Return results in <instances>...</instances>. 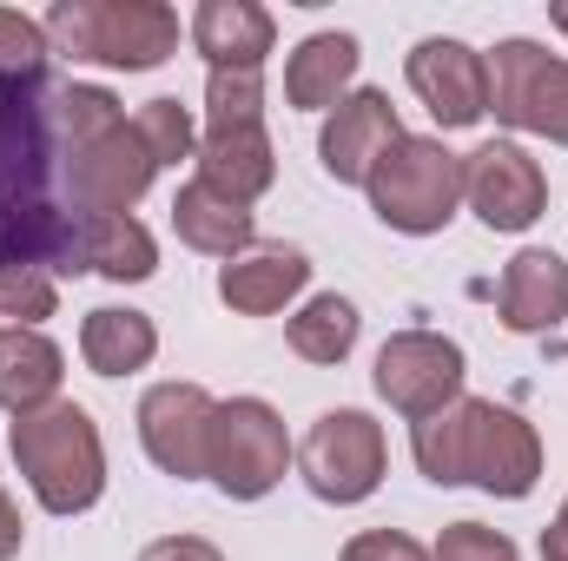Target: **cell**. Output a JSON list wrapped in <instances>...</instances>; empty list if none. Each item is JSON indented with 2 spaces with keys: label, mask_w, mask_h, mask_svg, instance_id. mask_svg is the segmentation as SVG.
Instances as JSON below:
<instances>
[{
  "label": "cell",
  "mask_w": 568,
  "mask_h": 561,
  "mask_svg": "<svg viewBox=\"0 0 568 561\" xmlns=\"http://www.w3.org/2000/svg\"><path fill=\"white\" fill-rule=\"evenodd\" d=\"M113 126H126V113L106 86H0V265L80 272V238L93 218L73 205V159Z\"/></svg>",
  "instance_id": "6da1fadb"
},
{
  "label": "cell",
  "mask_w": 568,
  "mask_h": 561,
  "mask_svg": "<svg viewBox=\"0 0 568 561\" xmlns=\"http://www.w3.org/2000/svg\"><path fill=\"white\" fill-rule=\"evenodd\" d=\"M7 449H13V462H20V476H27V489H33V502L47 516H80L106 489L100 429H93V417L80 404H67V397L47 404V410H33V417H13Z\"/></svg>",
  "instance_id": "7a4b0ae2"
},
{
  "label": "cell",
  "mask_w": 568,
  "mask_h": 561,
  "mask_svg": "<svg viewBox=\"0 0 568 561\" xmlns=\"http://www.w3.org/2000/svg\"><path fill=\"white\" fill-rule=\"evenodd\" d=\"M40 27L47 47L126 73H152L179 53V13L159 0H53Z\"/></svg>",
  "instance_id": "3957f363"
},
{
  "label": "cell",
  "mask_w": 568,
  "mask_h": 561,
  "mask_svg": "<svg viewBox=\"0 0 568 561\" xmlns=\"http://www.w3.org/2000/svg\"><path fill=\"white\" fill-rule=\"evenodd\" d=\"M364 192H371V212H377L390 232L429 238V232H443V225L456 218V205H463V159L443 140H429V133H404V140L371 165Z\"/></svg>",
  "instance_id": "277c9868"
},
{
  "label": "cell",
  "mask_w": 568,
  "mask_h": 561,
  "mask_svg": "<svg viewBox=\"0 0 568 561\" xmlns=\"http://www.w3.org/2000/svg\"><path fill=\"white\" fill-rule=\"evenodd\" d=\"M291 469V436L284 417L265 397H232L212 417V449H205V482H219V496L232 502H258L272 496Z\"/></svg>",
  "instance_id": "5b68a950"
},
{
  "label": "cell",
  "mask_w": 568,
  "mask_h": 561,
  "mask_svg": "<svg viewBox=\"0 0 568 561\" xmlns=\"http://www.w3.org/2000/svg\"><path fill=\"white\" fill-rule=\"evenodd\" d=\"M384 469H390V442L371 410H324L297 442V476L311 482L317 502H337V509L377 496Z\"/></svg>",
  "instance_id": "8992f818"
},
{
  "label": "cell",
  "mask_w": 568,
  "mask_h": 561,
  "mask_svg": "<svg viewBox=\"0 0 568 561\" xmlns=\"http://www.w3.org/2000/svg\"><path fill=\"white\" fill-rule=\"evenodd\" d=\"M483 67H489V113L503 126L568 145V60H549V47L516 33V40H496Z\"/></svg>",
  "instance_id": "52a82bcc"
},
{
  "label": "cell",
  "mask_w": 568,
  "mask_h": 561,
  "mask_svg": "<svg viewBox=\"0 0 568 561\" xmlns=\"http://www.w3.org/2000/svg\"><path fill=\"white\" fill-rule=\"evenodd\" d=\"M463 377H469L463 370V344L443 337V330H397L377 350V397L410 422L449 410L463 397Z\"/></svg>",
  "instance_id": "ba28073f"
},
{
  "label": "cell",
  "mask_w": 568,
  "mask_h": 561,
  "mask_svg": "<svg viewBox=\"0 0 568 561\" xmlns=\"http://www.w3.org/2000/svg\"><path fill=\"white\" fill-rule=\"evenodd\" d=\"M463 198L489 232H529L549 205V178L516 140H489L463 159Z\"/></svg>",
  "instance_id": "9c48e42d"
},
{
  "label": "cell",
  "mask_w": 568,
  "mask_h": 561,
  "mask_svg": "<svg viewBox=\"0 0 568 561\" xmlns=\"http://www.w3.org/2000/svg\"><path fill=\"white\" fill-rule=\"evenodd\" d=\"M404 73H410V93L429 106V120L443 133H463V126H476L489 113V67H483V53L469 40L429 33V40L410 47Z\"/></svg>",
  "instance_id": "30bf717a"
},
{
  "label": "cell",
  "mask_w": 568,
  "mask_h": 561,
  "mask_svg": "<svg viewBox=\"0 0 568 561\" xmlns=\"http://www.w3.org/2000/svg\"><path fill=\"white\" fill-rule=\"evenodd\" d=\"M212 417L219 404L199 384H152L140 397V442L145 456L179 476V482H205V449H212Z\"/></svg>",
  "instance_id": "8fae6325"
},
{
  "label": "cell",
  "mask_w": 568,
  "mask_h": 561,
  "mask_svg": "<svg viewBox=\"0 0 568 561\" xmlns=\"http://www.w3.org/2000/svg\"><path fill=\"white\" fill-rule=\"evenodd\" d=\"M152 178H159V159L145 152V140L126 120L73 159V205H80V218H133Z\"/></svg>",
  "instance_id": "7c38bea8"
},
{
  "label": "cell",
  "mask_w": 568,
  "mask_h": 561,
  "mask_svg": "<svg viewBox=\"0 0 568 561\" xmlns=\"http://www.w3.org/2000/svg\"><path fill=\"white\" fill-rule=\"evenodd\" d=\"M463 482L503 496V502H523L536 482H542V436L536 422H523L503 404H476V429H469V462H463Z\"/></svg>",
  "instance_id": "4fadbf2b"
},
{
  "label": "cell",
  "mask_w": 568,
  "mask_h": 561,
  "mask_svg": "<svg viewBox=\"0 0 568 561\" xmlns=\"http://www.w3.org/2000/svg\"><path fill=\"white\" fill-rule=\"evenodd\" d=\"M397 140H404V120H397L390 93L357 86V93H344V100L331 106V120H324V133H317V159H324V172H331L337 185H364L371 165H377Z\"/></svg>",
  "instance_id": "5bb4252c"
},
{
  "label": "cell",
  "mask_w": 568,
  "mask_h": 561,
  "mask_svg": "<svg viewBox=\"0 0 568 561\" xmlns=\"http://www.w3.org/2000/svg\"><path fill=\"white\" fill-rule=\"evenodd\" d=\"M192 47L212 60V73H258L278 47V20L258 0H205L192 13Z\"/></svg>",
  "instance_id": "9a60e30c"
},
{
  "label": "cell",
  "mask_w": 568,
  "mask_h": 561,
  "mask_svg": "<svg viewBox=\"0 0 568 561\" xmlns=\"http://www.w3.org/2000/svg\"><path fill=\"white\" fill-rule=\"evenodd\" d=\"M496 310H503V324H509L516 337L556 330L568 317V265L556 252H542V245L516 252L509 272H503V284H496Z\"/></svg>",
  "instance_id": "2e32d148"
},
{
  "label": "cell",
  "mask_w": 568,
  "mask_h": 561,
  "mask_svg": "<svg viewBox=\"0 0 568 561\" xmlns=\"http://www.w3.org/2000/svg\"><path fill=\"white\" fill-rule=\"evenodd\" d=\"M199 178L219 185V192L239 198V205L265 198L272 178H278L272 133H265V126H205V133H199Z\"/></svg>",
  "instance_id": "e0dca14e"
},
{
  "label": "cell",
  "mask_w": 568,
  "mask_h": 561,
  "mask_svg": "<svg viewBox=\"0 0 568 561\" xmlns=\"http://www.w3.org/2000/svg\"><path fill=\"white\" fill-rule=\"evenodd\" d=\"M172 232H179V245H192V252L232 265V258L252 252L258 218H252V205H239V198H225L219 185L192 178V185H179V198H172Z\"/></svg>",
  "instance_id": "ac0fdd59"
},
{
  "label": "cell",
  "mask_w": 568,
  "mask_h": 561,
  "mask_svg": "<svg viewBox=\"0 0 568 561\" xmlns=\"http://www.w3.org/2000/svg\"><path fill=\"white\" fill-rule=\"evenodd\" d=\"M311 284V258L297 245H252L245 258H232L219 272V297L239 310V317H272L284 310L297 290Z\"/></svg>",
  "instance_id": "d6986e66"
},
{
  "label": "cell",
  "mask_w": 568,
  "mask_h": 561,
  "mask_svg": "<svg viewBox=\"0 0 568 561\" xmlns=\"http://www.w3.org/2000/svg\"><path fill=\"white\" fill-rule=\"evenodd\" d=\"M357 80V33H311L284 60V100L297 113H331Z\"/></svg>",
  "instance_id": "ffe728a7"
},
{
  "label": "cell",
  "mask_w": 568,
  "mask_h": 561,
  "mask_svg": "<svg viewBox=\"0 0 568 561\" xmlns=\"http://www.w3.org/2000/svg\"><path fill=\"white\" fill-rule=\"evenodd\" d=\"M60 377H67V357L53 337H40V330L0 337V410L7 417H33V410L60 404Z\"/></svg>",
  "instance_id": "44dd1931"
},
{
  "label": "cell",
  "mask_w": 568,
  "mask_h": 561,
  "mask_svg": "<svg viewBox=\"0 0 568 561\" xmlns=\"http://www.w3.org/2000/svg\"><path fill=\"white\" fill-rule=\"evenodd\" d=\"M80 357H87L93 377H133V370H145V364L159 357V330H152L145 310L100 304V310H87V324H80Z\"/></svg>",
  "instance_id": "7402d4cb"
},
{
  "label": "cell",
  "mask_w": 568,
  "mask_h": 561,
  "mask_svg": "<svg viewBox=\"0 0 568 561\" xmlns=\"http://www.w3.org/2000/svg\"><path fill=\"white\" fill-rule=\"evenodd\" d=\"M80 272H100L113 284H140L159 272V245L140 218H93L80 238Z\"/></svg>",
  "instance_id": "603a6c76"
},
{
  "label": "cell",
  "mask_w": 568,
  "mask_h": 561,
  "mask_svg": "<svg viewBox=\"0 0 568 561\" xmlns=\"http://www.w3.org/2000/svg\"><path fill=\"white\" fill-rule=\"evenodd\" d=\"M476 404L483 397H456L449 410H436L410 429V449H417V469H424L436 489H456L463 482V462H469V429H476Z\"/></svg>",
  "instance_id": "cb8c5ba5"
},
{
  "label": "cell",
  "mask_w": 568,
  "mask_h": 561,
  "mask_svg": "<svg viewBox=\"0 0 568 561\" xmlns=\"http://www.w3.org/2000/svg\"><path fill=\"white\" fill-rule=\"evenodd\" d=\"M357 330H364V317H357V304L351 297H337V290H324V297H311L297 317H291V350L304 357V364H344L351 357V344H357Z\"/></svg>",
  "instance_id": "d4e9b609"
},
{
  "label": "cell",
  "mask_w": 568,
  "mask_h": 561,
  "mask_svg": "<svg viewBox=\"0 0 568 561\" xmlns=\"http://www.w3.org/2000/svg\"><path fill=\"white\" fill-rule=\"evenodd\" d=\"M47 60H53V47H47V27H40L33 13H13V7H0V86L47 80Z\"/></svg>",
  "instance_id": "484cf974"
},
{
  "label": "cell",
  "mask_w": 568,
  "mask_h": 561,
  "mask_svg": "<svg viewBox=\"0 0 568 561\" xmlns=\"http://www.w3.org/2000/svg\"><path fill=\"white\" fill-rule=\"evenodd\" d=\"M60 310V290L47 272H13V265H0V337H13V330H40V317H53Z\"/></svg>",
  "instance_id": "4316f807"
},
{
  "label": "cell",
  "mask_w": 568,
  "mask_h": 561,
  "mask_svg": "<svg viewBox=\"0 0 568 561\" xmlns=\"http://www.w3.org/2000/svg\"><path fill=\"white\" fill-rule=\"evenodd\" d=\"M133 133L145 140V152L159 165H179V159L199 152V126H192V113L179 100H145L140 113H133Z\"/></svg>",
  "instance_id": "83f0119b"
},
{
  "label": "cell",
  "mask_w": 568,
  "mask_h": 561,
  "mask_svg": "<svg viewBox=\"0 0 568 561\" xmlns=\"http://www.w3.org/2000/svg\"><path fill=\"white\" fill-rule=\"evenodd\" d=\"M205 126H265V80L258 73H212L205 80Z\"/></svg>",
  "instance_id": "f1b7e54d"
},
{
  "label": "cell",
  "mask_w": 568,
  "mask_h": 561,
  "mask_svg": "<svg viewBox=\"0 0 568 561\" xmlns=\"http://www.w3.org/2000/svg\"><path fill=\"white\" fill-rule=\"evenodd\" d=\"M429 561H523V555H516V542H509L503 529H483V522H449V529L436 536Z\"/></svg>",
  "instance_id": "f546056e"
},
{
  "label": "cell",
  "mask_w": 568,
  "mask_h": 561,
  "mask_svg": "<svg viewBox=\"0 0 568 561\" xmlns=\"http://www.w3.org/2000/svg\"><path fill=\"white\" fill-rule=\"evenodd\" d=\"M337 561H429V549L424 542H410V536H397V529H371V536L344 542V555Z\"/></svg>",
  "instance_id": "4dcf8cb0"
},
{
  "label": "cell",
  "mask_w": 568,
  "mask_h": 561,
  "mask_svg": "<svg viewBox=\"0 0 568 561\" xmlns=\"http://www.w3.org/2000/svg\"><path fill=\"white\" fill-rule=\"evenodd\" d=\"M140 561H225L212 542H199V536H165V542H145Z\"/></svg>",
  "instance_id": "1f68e13d"
},
{
  "label": "cell",
  "mask_w": 568,
  "mask_h": 561,
  "mask_svg": "<svg viewBox=\"0 0 568 561\" xmlns=\"http://www.w3.org/2000/svg\"><path fill=\"white\" fill-rule=\"evenodd\" d=\"M20 542H27V529H20V509H13V496L0 489V561L20 555Z\"/></svg>",
  "instance_id": "d6a6232c"
},
{
  "label": "cell",
  "mask_w": 568,
  "mask_h": 561,
  "mask_svg": "<svg viewBox=\"0 0 568 561\" xmlns=\"http://www.w3.org/2000/svg\"><path fill=\"white\" fill-rule=\"evenodd\" d=\"M542 561H568V529H562V522H549V529H542Z\"/></svg>",
  "instance_id": "836d02e7"
},
{
  "label": "cell",
  "mask_w": 568,
  "mask_h": 561,
  "mask_svg": "<svg viewBox=\"0 0 568 561\" xmlns=\"http://www.w3.org/2000/svg\"><path fill=\"white\" fill-rule=\"evenodd\" d=\"M549 20H556V33H568V0H556V7H549Z\"/></svg>",
  "instance_id": "e575fe53"
},
{
  "label": "cell",
  "mask_w": 568,
  "mask_h": 561,
  "mask_svg": "<svg viewBox=\"0 0 568 561\" xmlns=\"http://www.w3.org/2000/svg\"><path fill=\"white\" fill-rule=\"evenodd\" d=\"M556 522H562V529H568V502H562V516H556Z\"/></svg>",
  "instance_id": "d590c367"
}]
</instances>
